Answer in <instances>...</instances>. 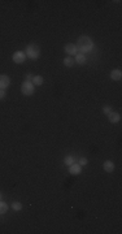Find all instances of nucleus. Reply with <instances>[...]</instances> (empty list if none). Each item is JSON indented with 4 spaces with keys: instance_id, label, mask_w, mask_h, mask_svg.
Masks as SVG:
<instances>
[{
    "instance_id": "39448f33",
    "label": "nucleus",
    "mask_w": 122,
    "mask_h": 234,
    "mask_svg": "<svg viewBox=\"0 0 122 234\" xmlns=\"http://www.w3.org/2000/svg\"><path fill=\"white\" fill-rule=\"evenodd\" d=\"M11 83V79L5 74H0V90H5Z\"/></svg>"
},
{
    "instance_id": "4468645a",
    "label": "nucleus",
    "mask_w": 122,
    "mask_h": 234,
    "mask_svg": "<svg viewBox=\"0 0 122 234\" xmlns=\"http://www.w3.org/2000/svg\"><path fill=\"white\" fill-rule=\"evenodd\" d=\"M7 211H8V204L4 203V202H0V215L5 213Z\"/></svg>"
},
{
    "instance_id": "f257e3e1",
    "label": "nucleus",
    "mask_w": 122,
    "mask_h": 234,
    "mask_svg": "<svg viewBox=\"0 0 122 234\" xmlns=\"http://www.w3.org/2000/svg\"><path fill=\"white\" fill-rule=\"evenodd\" d=\"M75 47H77V50L79 51V54H87V52L92 51V48H94V42H92L91 38L83 35V37L78 38V42H77V44H75Z\"/></svg>"
},
{
    "instance_id": "0eeeda50",
    "label": "nucleus",
    "mask_w": 122,
    "mask_h": 234,
    "mask_svg": "<svg viewBox=\"0 0 122 234\" xmlns=\"http://www.w3.org/2000/svg\"><path fill=\"white\" fill-rule=\"evenodd\" d=\"M81 172H82V166H81L79 164H73V165H70V168H69V173L73 176L79 174Z\"/></svg>"
},
{
    "instance_id": "aec40b11",
    "label": "nucleus",
    "mask_w": 122,
    "mask_h": 234,
    "mask_svg": "<svg viewBox=\"0 0 122 234\" xmlns=\"http://www.w3.org/2000/svg\"><path fill=\"white\" fill-rule=\"evenodd\" d=\"M26 81H27V82H31L33 81V76H31V74H27V76H26Z\"/></svg>"
},
{
    "instance_id": "9b49d317",
    "label": "nucleus",
    "mask_w": 122,
    "mask_h": 234,
    "mask_svg": "<svg viewBox=\"0 0 122 234\" xmlns=\"http://www.w3.org/2000/svg\"><path fill=\"white\" fill-rule=\"evenodd\" d=\"M74 61L77 62V64L83 65V64L86 62V57H85V55H83V54H77V55H75V59H74Z\"/></svg>"
},
{
    "instance_id": "dca6fc26",
    "label": "nucleus",
    "mask_w": 122,
    "mask_h": 234,
    "mask_svg": "<svg viewBox=\"0 0 122 234\" xmlns=\"http://www.w3.org/2000/svg\"><path fill=\"white\" fill-rule=\"evenodd\" d=\"M12 209H13V211H21V209H22V204L18 203V202H14V203L12 204Z\"/></svg>"
},
{
    "instance_id": "1a4fd4ad",
    "label": "nucleus",
    "mask_w": 122,
    "mask_h": 234,
    "mask_svg": "<svg viewBox=\"0 0 122 234\" xmlns=\"http://www.w3.org/2000/svg\"><path fill=\"white\" fill-rule=\"evenodd\" d=\"M108 119H109V121H111L112 124H116V122H118L119 120H121V116H119V113L112 111V112L108 115Z\"/></svg>"
},
{
    "instance_id": "6e6552de",
    "label": "nucleus",
    "mask_w": 122,
    "mask_h": 234,
    "mask_svg": "<svg viewBox=\"0 0 122 234\" xmlns=\"http://www.w3.org/2000/svg\"><path fill=\"white\" fill-rule=\"evenodd\" d=\"M103 168H104L105 172L112 173L114 170V163L111 160H107V161H104V164H103Z\"/></svg>"
},
{
    "instance_id": "412c9836",
    "label": "nucleus",
    "mask_w": 122,
    "mask_h": 234,
    "mask_svg": "<svg viewBox=\"0 0 122 234\" xmlns=\"http://www.w3.org/2000/svg\"><path fill=\"white\" fill-rule=\"evenodd\" d=\"M0 199H1V194H0Z\"/></svg>"
},
{
    "instance_id": "7ed1b4c3",
    "label": "nucleus",
    "mask_w": 122,
    "mask_h": 234,
    "mask_svg": "<svg viewBox=\"0 0 122 234\" xmlns=\"http://www.w3.org/2000/svg\"><path fill=\"white\" fill-rule=\"evenodd\" d=\"M21 91H22V94L26 96L33 95V94H34V85H33V82L25 81L22 83V86H21Z\"/></svg>"
},
{
    "instance_id": "f3484780",
    "label": "nucleus",
    "mask_w": 122,
    "mask_h": 234,
    "mask_svg": "<svg viewBox=\"0 0 122 234\" xmlns=\"http://www.w3.org/2000/svg\"><path fill=\"white\" fill-rule=\"evenodd\" d=\"M103 112H104V113H105V115H109V113H111V112H112V108H111V107H109V105H105V107H104V108H103Z\"/></svg>"
},
{
    "instance_id": "f03ea898",
    "label": "nucleus",
    "mask_w": 122,
    "mask_h": 234,
    "mask_svg": "<svg viewBox=\"0 0 122 234\" xmlns=\"http://www.w3.org/2000/svg\"><path fill=\"white\" fill-rule=\"evenodd\" d=\"M25 55H26V57H29V59L37 60V59H39V56H40V48L38 47L37 44L31 43V44L27 46V48H26V51H25Z\"/></svg>"
},
{
    "instance_id": "20e7f679",
    "label": "nucleus",
    "mask_w": 122,
    "mask_h": 234,
    "mask_svg": "<svg viewBox=\"0 0 122 234\" xmlns=\"http://www.w3.org/2000/svg\"><path fill=\"white\" fill-rule=\"evenodd\" d=\"M26 60V55L25 52L22 51H17V52H14L13 54V61L16 62V64H22L23 61Z\"/></svg>"
},
{
    "instance_id": "2eb2a0df",
    "label": "nucleus",
    "mask_w": 122,
    "mask_h": 234,
    "mask_svg": "<svg viewBox=\"0 0 122 234\" xmlns=\"http://www.w3.org/2000/svg\"><path fill=\"white\" fill-rule=\"evenodd\" d=\"M64 163H65L66 165H69V166L73 165V164H74V158H73V156H70V155L66 156V158L64 159Z\"/></svg>"
},
{
    "instance_id": "f8f14e48",
    "label": "nucleus",
    "mask_w": 122,
    "mask_h": 234,
    "mask_svg": "<svg viewBox=\"0 0 122 234\" xmlns=\"http://www.w3.org/2000/svg\"><path fill=\"white\" fill-rule=\"evenodd\" d=\"M74 64H75V61H74L73 57L69 56V57H65V59H64V65H65V66H68V68H71Z\"/></svg>"
},
{
    "instance_id": "423d86ee",
    "label": "nucleus",
    "mask_w": 122,
    "mask_h": 234,
    "mask_svg": "<svg viewBox=\"0 0 122 234\" xmlns=\"http://www.w3.org/2000/svg\"><path fill=\"white\" fill-rule=\"evenodd\" d=\"M65 52L68 55H77L78 50H77V47H75V44H73V43H68V44L65 46Z\"/></svg>"
},
{
    "instance_id": "a211bd4d",
    "label": "nucleus",
    "mask_w": 122,
    "mask_h": 234,
    "mask_svg": "<svg viewBox=\"0 0 122 234\" xmlns=\"http://www.w3.org/2000/svg\"><path fill=\"white\" fill-rule=\"evenodd\" d=\"M87 163H88V160H87L86 158H81V159H79V165H81V166H82V165H86Z\"/></svg>"
},
{
    "instance_id": "9d476101",
    "label": "nucleus",
    "mask_w": 122,
    "mask_h": 234,
    "mask_svg": "<svg viewBox=\"0 0 122 234\" xmlns=\"http://www.w3.org/2000/svg\"><path fill=\"white\" fill-rule=\"evenodd\" d=\"M111 78L113 79V81H119V79L122 78V72L119 70V69H114V70H112Z\"/></svg>"
},
{
    "instance_id": "ddd939ff",
    "label": "nucleus",
    "mask_w": 122,
    "mask_h": 234,
    "mask_svg": "<svg viewBox=\"0 0 122 234\" xmlns=\"http://www.w3.org/2000/svg\"><path fill=\"white\" fill-rule=\"evenodd\" d=\"M31 82H33V85L34 86H40V85H43V78L42 77H39V76H34Z\"/></svg>"
},
{
    "instance_id": "6ab92c4d",
    "label": "nucleus",
    "mask_w": 122,
    "mask_h": 234,
    "mask_svg": "<svg viewBox=\"0 0 122 234\" xmlns=\"http://www.w3.org/2000/svg\"><path fill=\"white\" fill-rule=\"evenodd\" d=\"M5 96V90H0V99H4Z\"/></svg>"
}]
</instances>
